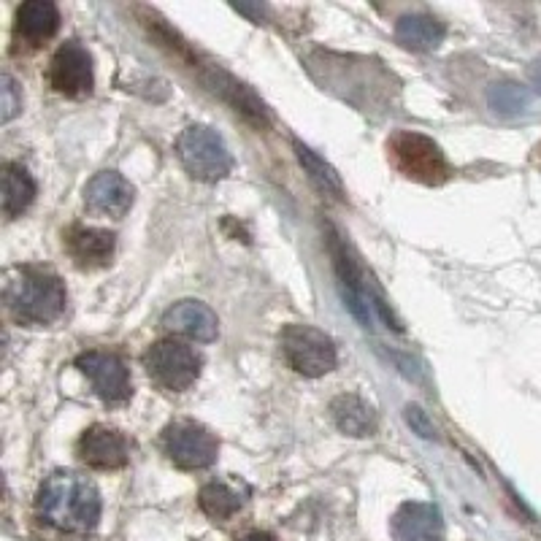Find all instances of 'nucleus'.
Masks as SVG:
<instances>
[{"label":"nucleus","mask_w":541,"mask_h":541,"mask_svg":"<svg viewBox=\"0 0 541 541\" xmlns=\"http://www.w3.org/2000/svg\"><path fill=\"white\" fill-rule=\"evenodd\" d=\"M36 509L57 531L87 533L101 520V493L87 477L57 471L38 490Z\"/></svg>","instance_id":"1"},{"label":"nucleus","mask_w":541,"mask_h":541,"mask_svg":"<svg viewBox=\"0 0 541 541\" xmlns=\"http://www.w3.org/2000/svg\"><path fill=\"white\" fill-rule=\"evenodd\" d=\"M65 285L52 271L38 266L17 268L6 285V306L22 325H49L65 312Z\"/></svg>","instance_id":"2"},{"label":"nucleus","mask_w":541,"mask_h":541,"mask_svg":"<svg viewBox=\"0 0 541 541\" xmlns=\"http://www.w3.org/2000/svg\"><path fill=\"white\" fill-rule=\"evenodd\" d=\"M203 360L193 347L176 339H160L144 352L149 379L168 393H184L198 382Z\"/></svg>","instance_id":"3"},{"label":"nucleus","mask_w":541,"mask_h":541,"mask_svg":"<svg viewBox=\"0 0 541 541\" xmlns=\"http://www.w3.org/2000/svg\"><path fill=\"white\" fill-rule=\"evenodd\" d=\"M390 157H393L395 168L406 174L414 182L422 184H441L450 176V163L431 138L412 130H401L387 141Z\"/></svg>","instance_id":"4"},{"label":"nucleus","mask_w":541,"mask_h":541,"mask_svg":"<svg viewBox=\"0 0 541 541\" xmlns=\"http://www.w3.org/2000/svg\"><path fill=\"white\" fill-rule=\"evenodd\" d=\"M176 155L187 168V174L201 182H220L230 174L233 157L225 141L206 125H190L176 141Z\"/></svg>","instance_id":"5"},{"label":"nucleus","mask_w":541,"mask_h":541,"mask_svg":"<svg viewBox=\"0 0 541 541\" xmlns=\"http://www.w3.org/2000/svg\"><path fill=\"white\" fill-rule=\"evenodd\" d=\"M282 355L287 366L303 376H322L336 368V347L331 336L312 328V325H287L282 336Z\"/></svg>","instance_id":"6"},{"label":"nucleus","mask_w":541,"mask_h":541,"mask_svg":"<svg viewBox=\"0 0 541 541\" xmlns=\"http://www.w3.org/2000/svg\"><path fill=\"white\" fill-rule=\"evenodd\" d=\"M163 452L168 460L182 471H201L209 468L217 460L220 441L217 436L203 428L201 422L193 420H174L163 431Z\"/></svg>","instance_id":"7"},{"label":"nucleus","mask_w":541,"mask_h":541,"mask_svg":"<svg viewBox=\"0 0 541 541\" xmlns=\"http://www.w3.org/2000/svg\"><path fill=\"white\" fill-rule=\"evenodd\" d=\"M76 368L90 379L95 395L106 404H125L133 395L130 371L117 352H103V349L82 352L76 358Z\"/></svg>","instance_id":"8"},{"label":"nucleus","mask_w":541,"mask_h":541,"mask_svg":"<svg viewBox=\"0 0 541 541\" xmlns=\"http://www.w3.org/2000/svg\"><path fill=\"white\" fill-rule=\"evenodd\" d=\"M49 84L65 98H84L92 92V57L79 41H65L49 63Z\"/></svg>","instance_id":"9"},{"label":"nucleus","mask_w":541,"mask_h":541,"mask_svg":"<svg viewBox=\"0 0 541 541\" xmlns=\"http://www.w3.org/2000/svg\"><path fill=\"white\" fill-rule=\"evenodd\" d=\"M130 439L117 428L109 425H90L76 441V452L84 466L95 471H117L125 468L130 460Z\"/></svg>","instance_id":"10"},{"label":"nucleus","mask_w":541,"mask_h":541,"mask_svg":"<svg viewBox=\"0 0 541 541\" xmlns=\"http://www.w3.org/2000/svg\"><path fill=\"white\" fill-rule=\"evenodd\" d=\"M84 203L92 214L122 220L133 206V187L117 171H101V174L92 176L84 187Z\"/></svg>","instance_id":"11"},{"label":"nucleus","mask_w":541,"mask_h":541,"mask_svg":"<svg viewBox=\"0 0 541 541\" xmlns=\"http://www.w3.org/2000/svg\"><path fill=\"white\" fill-rule=\"evenodd\" d=\"M395 541H441L444 539V517L439 506L425 501H406L390 520Z\"/></svg>","instance_id":"12"},{"label":"nucleus","mask_w":541,"mask_h":541,"mask_svg":"<svg viewBox=\"0 0 541 541\" xmlns=\"http://www.w3.org/2000/svg\"><path fill=\"white\" fill-rule=\"evenodd\" d=\"M63 239L65 252L84 271L109 266L114 247H117V236L111 230L84 228V225H71V228L65 230Z\"/></svg>","instance_id":"13"},{"label":"nucleus","mask_w":541,"mask_h":541,"mask_svg":"<svg viewBox=\"0 0 541 541\" xmlns=\"http://www.w3.org/2000/svg\"><path fill=\"white\" fill-rule=\"evenodd\" d=\"M217 314L201 301H179L163 314V328L193 341H214L217 339Z\"/></svg>","instance_id":"14"},{"label":"nucleus","mask_w":541,"mask_h":541,"mask_svg":"<svg viewBox=\"0 0 541 541\" xmlns=\"http://www.w3.org/2000/svg\"><path fill=\"white\" fill-rule=\"evenodd\" d=\"M60 28V11L49 0H28L17 9L14 33L28 46H41Z\"/></svg>","instance_id":"15"},{"label":"nucleus","mask_w":541,"mask_h":541,"mask_svg":"<svg viewBox=\"0 0 541 541\" xmlns=\"http://www.w3.org/2000/svg\"><path fill=\"white\" fill-rule=\"evenodd\" d=\"M444 36H447L444 25L428 14H409V17L398 19V25H395V41L404 44L406 49H414V52L436 49L444 41Z\"/></svg>","instance_id":"16"},{"label":"nucleus","mask_w":541,"mask_h":541,"mask_svg":"<svg viewBox=\"0 0 541 541\" xmlns=\"http://www.w3.org/2000/svg\"><path fill=\"white\" fill-rule=\"evenodd\" d=\"M247 493H241L239 485L233 482H225V479H214V482H206L198 493V506L201 512L217 523H225L233 514L239 512L244 501H247Z\"/></svg>","instance_id":"17"},{"label":"nucleus","mask_w":541,"mask_h":541,"mask_svg":"<svg viewBox=\"0 0 541 541\" xmlns=\"http://www.w3.org/2000/svg\"><path fill=\"white\" fill-rule=\"evenodd\" d=\"M331 414L339 431L347 436H371L376 431L374 409L360 395H339L331 404Z\"/></svg>","instance_id":"18"},{"label":"nucleus","mask_w":541,"mask_h":541,"mask_svg":"<svg viewBox=\"0 0 541 541\" xmlns=\"http://www.w3.org/2000/svg\"><path fill=\"white\" fill-rule=\"evenodd\" d=\"M33 198H36V182L28 174V168L6 163L3 166V214L14 220L28 209Z\"/></svg>","instance_id":"19"},{"label":"nucleus","mask_w":541,"mask_h":541,"mask_svg":"<svg viewBox=\"0 0 541 541\" xmlns=\"http://www.w3.org/2000/svg\"><path fill=\"white\" fill-rule=\"evenodd\" d=\"M295 149H298L301 163L306 166L309 176H312V182L320 187L322 193H333L336 198H341V182H339V176H336V171H333L331 166H325L320 157L314 155L312 149L303 147V144H295Z\"/></svg>","instance_id":"20"},{"label":"nucleus","mask_w":541,"mask_h":541,"mask_svg":"<svg viewBox=\"0 0 541 541\" xmlns=\"http://www.w3.org/2000/svg\"><path fill=\"white\" fill-rule=\"evenodd\" d=\"M528 103H531V95H528V90L520 87V84L504 82L496 84V87L490 90V106H493L498 114H506V117H509V114H520Z\"/></svg>","instance_id":"21"},{"label":"nucleus","mask_w":541,"mask_h":541,"mask_svg":"<svg viewBox=\"0 0 541 541\" xmlns=\"http://www.w3.org/2000/svg\"><path fill=\"white\" fill-rule=\"evenodd\" d=\"M22 109V98L17 95V84L9 74L3 76V120H14V114Z\"/></svg>","instance_id":"22"},{"label":"nucleus","mask_w":541,"mask_h":541,"mask_svg":"<svg viewBox=\"0 0 541 541\" xmlns=\"http://www.w3.org/2000/svg\"><path fill=\"white\" fill-rule=\"evenodd\" d=\"M406 422L412 425L414 431L420 433L422 439H433V436H436V428H433V422L428 420V414L422 412L420 406H406Z\"/></svg>","instance_id":"23"},{"label":"nucleus","mask_w":541,"mask_h":541,"mask_svg":"<svg viewBox=\"0 0 541 541\" xmlns=\"http://www.w3.org/2000/svg\"><path fill=\"white\" fill-rule=\"evenodd\" d=\"M236 541H276V539L266 531H252V533H247V536H241V539H236Z\"/></svg>","instance_id":"24"},{"label":"nucleus","mask_w":541,"mask_h":541,"mask_svg":"<svg viewBox=\"0 0 541 541\" xmlns=\"http://www.w3.org/2000/svg\"><path fill=\"white\" fill-rule=\"evenodd\" d=\"M531 79H533V87L541 92V60L531 68Z\"/></svg>","instance_id":"25"}]
</instances>
